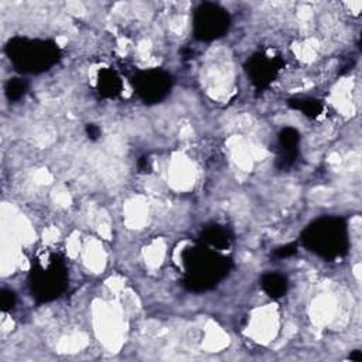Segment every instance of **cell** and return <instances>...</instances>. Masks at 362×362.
Returning <instances> with one entry per match:
<instances>
[{
  "label": "cell",
  "instance_id": "7c38bea8",
  "mask_svg": "<svg viewBox=\"0 0 362 362\" xmlns=\"http://www.w3.org/2000/svg\"><path fill=\"white\" fill-rule=\"evenodd\" d=\"M290 107L300 110L303 115L308 117H317L320 113H322V103L317 99L313 98H297V99H290L288 100Z\"/></svg>",
  "mask_w": 362,
  "mask_h": 362
},
{
  "label": "cell",
  "instance_id": "ba28073f",
  "mask_svg": "<svg viewBox=\"0 0 362 362\" xmlns=\"http://www.w3.org/2000/svg\"><path fill=\"white\" fill-rule=\"evenodd\" d=\"M300 134L294 127H284L279 134V165L288 167L296 161L298 153Z\"/></svg>",
  "mask_w": 362,
  "mask_h": 362
},
{
  "label": "cell",
  "instance_id": "4fadbf2b",
  "mask_svg": "<svg viewBox=\"0 0 362 362\" xmlns=\"http://www.w3.org/2000/svg\"><path fill=\"white\" fill-rule=\"evenodd\" d=\"M27 90V82L21 78H13V79H8L6 86H4V93H6V98L10 100V102H14V100H18L24 96Z\"/></svg>",
  "mask_w": 362,
  "mask_h": 362
},
{
  "label": "cell",
  "instance_id": "3957f363",
  "mask_svg": "<svg viewBox=\"0 0 362 362\" xmlns=\"http://www.w3.org/2000/svg\"><path fill=\"white\" fill-rule=\"evenodd\" d=\"M6 54L16 69L24 74L48 71L59 59V49L52 41L25 37L11 38L6 45Z\"/></svg>",
  "mask_w": 362,
  "mask_h": 362
},
{
  "label": "cell",
  "instance_id": "52a82bcc",
  "mask_svg": "<svg viewBox=\"0 0 362 362\" xmlns=\"http://www.w3.org/2000/svg\"><path fill=\"white\" fill-rule=\"evenodd\" d=\"M283 68V61L280 57H272L264 52H257L252 55L246 62V72L252 83L257 88H264L270 85L280 69Z\"/></svg>",
  "mask_w": 362,
  "mask_h": 362
},
{
  "label": "cell",
  "instance_id": "2e32d148",
  "mask_svg": "<svg viewBox=\"0 0 362 362\" xmlns=\"http://www.w3.org/2000/svg\"><path fill=\"white\" fill-rule=\"evenodd\" d=\"M86 134L90 140H96L100 136V129L96 124L89 123V124H86Z\"/></svg>",
  "mask_w": 362,
  "mask_h": 362
},
{
  "label": "cell",
  "instance_id": "277c9868",
  "mask_svg": "<svg viewBox=\"0 0 362 362\" xmlns=\"http://www.w3.org/2000/svg\"><path fill=\"white\" fill-rule=\"evenodd\" d=\"M66 266L58 252L47 250L33 262L30 288L38 301H51L62 294L66 287Z\"/></svg>",
  "mask_w": 362,
  "mask_h": 362
},
{
  "label": "cell",
  "instance_id": "8992f818",
  "mask_svg": "<svg viewBox=\"0 0 362 362\" xmlns=\"http://www.w3.org/2000/svg\"><path fill=\"white\" fill-rule=\"evenodd\" d=\"M133 88L144 103H158L173 86V76L163 69H147L137 72L132 79Z\"/></svg>",
  "mask_w": 362,
  "mask_h": 362
},
{
  "label": "cell",
  "instance_id": "30bf717a",
  "mask_svg": "<svg viewBox=\"0 0 362 362\" xmlns=\"http://www.w3.org/2000/svg\"><path fill=\"white\" fill-rule=\"evenodd\" d=\"M98 90L105 98H116L122 90V79L116 71L105 68L98 75Z\"/></svg>",
  "mask_w": 362,
  "mask_h": 362
},
{
  "label": "cell",
  "instance_id": "6da1fadb",
  "mask_svg": "<svg viewBox=\"0 0 362 362\" xmlns=\"http://www.w3.org/2000/svg\"><path fill=\"white\" fill-rule=\"evenodd\" d=\"M181 262L184 266V286L197 293L215 287L232 266L228 256L202 243L184 249Z\"/></svg>",
  "mask_w": 362,
  "mask_h": 362
},
{
  "label": "cell",
  "instance_id": "5bb4252c",
  "mask_svg": "<svg viewBox=\"0 0 362 362\" xmlns=\"http://www.w3.org/2000/svg\"><path fill=\"white\" fill-rule=\"evenodd\" d=\"M0 304L3 311H8L16 304V294L11 290H1L0 293Z\"/></svg>",
  "mask_w": 362,
  "mask_h": 362
},
{
  "label": "cell",
  "instance_id": "9c48e42d",
  "mask_svg": "<svg viewBox=\"0 0 362 362\" xmlns=\"http://www.w3.org/2000/svg\"><path fill=\"white\" fill-rule=\"evenodd\" d=\"M199 243H202L214 250L223 252V250L229 249L232 245V233L223 225L214 223V225H209L202 229V232L199 235Z\"/></svg>",
  "mask_w": 362,
  "mask_h": 362
},
{
  "label": "cell",
  "instance_id": "8fae6325",
  "mask_svg": "<svg viewBox=\"0 0 362 362\" xmlns=\"http://www.w3.org/2000/svg\"><path fill=\"white\" fill-rule=\"evenodd\" d=\"M260 286L269 297L280 298L287 293L288 281H287V277L284 274L272 272V273L263 274V277L260 280Z\"/></svg>",
  "mask_w": 362,
  "mask_h": 362
},
{
  "label": "cell",
  "instance_id": "9a60e30c",
  "mask_svg": "<svg viewBox=\"0 0 362 362\" xmlns=\"http://www.w3.org/2000/svg\"><path fill=\"white\" fill-rule=\"evenodd\" d=\"M297 252V245L296 243H288V245H284V246H280L277 247L273 255L279 259H284V257H288V256H293L294 253Z\"/></svg>",
  "mask_w": 362,
  "mask_h": 362
},
{
  "label": "cell",
  "instance_id": "7a4b0ae2",
  "mask_svg": "<svg viewBox=\"0 0 362 362\" xmlns=\"http://www.w3.org/2000/svg\"><path fill=\"white\" fill-rule=\"evenodd\" d=\"M303 245L325 260H335L348 252L346 223L341 218L324 216L310 223L303 235Z\"/></svg>",
  "mask_w": 362,
  "mask_h": 362
},
{
  "label": "cell",
  "instance_id": "e0dca14e",
  "mask_svg": "<svg viewBox=\"0 0 362 362\" xmlns=\"http://www.w3.org/2000/svg\"><path fill=\"white\" fill-rule=\"evenodd\" d=\"M139 168L143 170V171H147V168H148L147 157H141V158H140V161H139Z\"/></svg>",
  "mask_w": 362,
  "mask_h": 362
},
{
  "label": "cell",
  "instance_id": "5b68a950",
  "mask_svg": "<svg viewBox=\"0 0 362 362\" xmlns=\"http://www.w3.org/2000/svg\"><path fill=\"white\" fill-rule=\"evenodd\" d=\"M230 25L228 11L215 3L199 4L192 17V31L199 41H214L225 35Z\"/></svg>",
  "mask_w": 362,
  "mask_h": 362
}]
</instances>
